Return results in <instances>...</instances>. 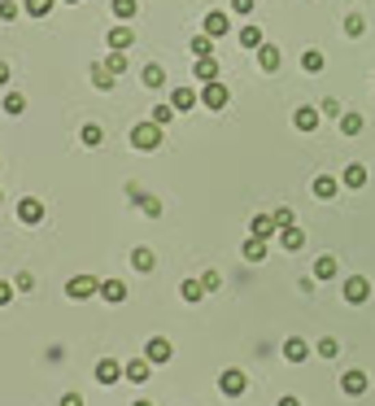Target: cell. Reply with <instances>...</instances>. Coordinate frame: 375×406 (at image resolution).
<instances>
[{
    "instance_id": "8d00e7d4",
    "label": "cell",
    "mask_w": 375,
    "mask_h": 406,
    "mask_svg": "<svg viewBox=\"0 0 375 406\" xmlns=\"http://www.w3.org/2000/svg\"><path fill=\"white\" fill-rule=\"evenodd\" d=\"M153 123L157 127H170L174 123V105H153Z\"/></svg>"
},
{
    "instance_id": "836d02e7",
    "label": "cell",
    "mask_w": 375,
    "mask_h": 406,
    "mask_svg": "<svg viewBox=\"0 0 375 406\" xmlns=\"http://www.w3.org/2000/svg\"><path fill=\"white\" fill-rule=\"evenodd\" d=\"M114 14H118L122 22H131L140 14V5H135V0H114Z\"/></svg>"
},
{
    "instance_id": "c3c4849f",
    "label": "cell",
    "mask_w": 375,
    "mask_h": 406,
    "mask_svg": "<svg viewBox=\"0 0 375 406\" xmlns=\"http://www.w3.org/2000/svg\"><path fill=\"white\" fill-rule=\"evenodd\" d=\"M14 302V289H9V284H0V306H9Z\"/></svg>"
},
{
    "instance_id": "f5cc1de1",
    "label": "cell",
    "mask_w": 375,
    "mask_h": 406,
    "mask_svg": "<svg viewBox=\"0 0 375 406\" xmlns=\"http://www.w3.org/2000/svg\"><path fill=\"white\" fill-rule=\"evenodd\" d=\"M131 406H153V402H131Z\"/></svg>"
},
{
    "instance_id": "7bdbcfd3",
    "label": "cell",
    "mask_w": 375,
    "mask_h": 406,
    "mask_svg": "<svg viewBox=\"0 0 375 406\" xmlns=\"http://www.w3.org/2000/svg\"><path fill=\"white\" fill-rule=\"evenodd\" d=\"M319 114H327V118H341L345 110H341V101H332V97H327V101L319 105Z\"/></svg>"
},
{
    "instance_id": "d590c367",
    "label": "cell",
    "mask_w": 375,
    "mask_h": 406,
    "mask_svg": "<svg viewBox=\"0 0 375 406\" xmlns=\"http://www.w3.org/2000/svg\"><path fill=\"white\" fill-rule=\"evenodd\" d=\"M22 9H27L31 18H44V14L53 9V0H22Z\"/></svg>"
},
{
    "instance_id": "74e56055",
    "label": "cell",
    "mask_w": 375,
    "mask_h": 406,
    "mask_svg": "<svg viewBox=\"0 0 375 406\" xmlns=\"http://www.w3.org/2000/svg\"><path fill=\"white\" fill-rule=\"evenodd\" d=\"M192 53H196V57H214V40H209V35H196V40H192Z\"/></svg>"
},
{
    "instance_id": "3957f363",
    "label": "cell",
    "mask_w": 375,
    "mask_h": 406,
    "mask_svg": "<svg viewBox=\"0 0 375 406\" xmlns=\"http://www.w3.org/2000/svg\"><path fill=\"white\" fill-rule=\"evenodd\" d=\"M101 293V280L96 276H75L66 284V297H75V302H88V297H96Z\"/></svg>"
},
{
    "instance_id": "7dc6e473",
    "label": "cell",
    "mask_w": 375,
    "mask_h": 406,
    "mask_svg": "<svg viewBox=\"0 0 375 406\" xmlns=\"http://www.w3.org/2000/svg\"><path fill=\"white\" fill-rule=\"evenodd\" d=\"M201 284H205V293H214L222 280H218V271H205V276H201Z\"/></svg>"
},
{
    "instance_id": "ee69618b",
    "label": "cell",
    "mask_w": 375,
    "mask_h": 406,
    "mask_svg": "<svg viewBox=\"0 0 375 406\" xmlns=\"http://www.w3.org/2000/svg\"><path fill=\"white\" fill-rule=\"evenodd\" d=\"M14 289H18V293H31V289H35V276H31V271H22V276L14 280Z\"/></svg>"
},
{
    "instance_id": "ffe728a7",
    "label": "cell",
    "mask_w": 375,
    "mask_h": 406,
    "mask_svg": "<svg viewBox=\"0 0 375 406\" xmlns=\"http://www.w3.org/2000/svg\"><path fill=\"white\" fill-rule=\"evenodd\" d=\"M192 75L201 79V83H214V79H218V62H214V57H196Z\"/></svg>"
},
{
    "instance_id": "7c38bea8",
    "label": "cell",
    "mask_w": 375,
    "mask_h": 406,
    "mask_svg": "<svg viewBox=\"0 0 375 406\" xmlns=\"http://www.w3.org/2000/svg\"><path fill=\"white\" fill-rule=\"evenodd\" d=\"M249 232L257 236V241H271V236L279 232V228H275V214H253V223H249Z\"/></svg>"
},
{
    "instance_id": "f546056e",
    "label": "cell",
    "mask_w": 375,
    "mask_h": 406,
    "mask_svg": "<svg viewBox=\"0 0 375 406\" xmlns=\"http://www.w3.org/2000/svg\"><path fill=\"white\" fill-rule=\"evenodd\" d=\"M262 31H257V27H240V49H262Z\"/></svg>"
},
{
    "instance_id": "d4e9b609",
    "label": "cell",
    "mask_w": 375,
    "mask_h": 406,
    "mask_svg": "<svg viewBox=\"0 0 375 406\" xmlns=\"http://www.w3.org/2000/svg\"><path fill=\"white\" fill-rule=\"evenodd\" d=\"M79 140H83L88 149H101V145H105V127H96V123H83V131H79Z\"/></svg>"
},
{
    "instance_id": "60d3db41",
    "label": "cell",
    "mask_w": 375,
    "mask_h": 406,
    "mask_svg": "<svg viewBox=\"0 0 375 406\" xmlns=\"http://www.w3.org/2000/svg\"><path fill=\"white\" fill-rule=\"evenodd\" d=\"M275 228H279V232H284V228H297V223H292V210H288V206H279V210H275Z\"/></svg>"
},
{
    "instance_id": "4fadbf2b",
    "label": "cell",
    "mask_w": 375,
    "mask_h": 406,
    "mask_svg": "<svg viewBox=\"0 0 375 406\" xmlns=\"http://www.w3.org/2000/svg\"><path fill=\"white\" fill-rule=\"evenodd\" d=\"M319 110H314V105H301V110L297 114H292V127H297V131H314V127H319Z\"/></svg>"
},
{
    "instance_id": "30bf717a",
    "label": "cell",
    "mask_w": 375,
    "mask_h": 406,
    "mask_svg": "<svg viewBox=\"0 0 375 406\" xmlns=\"http://www.w3.org/2000/svg\"><path fill=\"white\" fill-rule=\"evenodd\" d=\"M18 219L27 223V228H35V223H44V206H40L35 197H22V201H18Z\"/></svg>"
},
{
    "instance_id": "5bb4252c",
    "label": "cell",
    "mask_w": 375,
    "mask_h": 406,
    "mask_svg": "<svg viewBox=\"0 0 375 406\" xmlns=\"http://www.w3.org/2000/svg\"><path fill=\"white\" fill-rule=\"evenodd\" d=\"M127 197H131V201H140V210H144L148 219H157V214H161V201H157V197H144L135 184H127Z\"/></svg>"
},
{
    "instance_id": "8fae6325",
    "label": "cell",
    "mask_w": 375,
    "mask_h": 406,
    "mask_svg": "<svg viewBox=\"0 0 375 406\" xmlns=\"http://www.w3.org/2000/svg\"><path fill=\"white\" fill-rule=\"evenodd\" d=\"M227 31H231V18L222 14V9L205 14V35H209V40H218V35H227Z\"/></svg>"
},
{
    "instance_id": "52a82bcc",
    "label": "cell",
    "mask_w": 375,
    "mask_h": 406,
    "mask_svg": "<svg viewBox=\"0 0 375 406\" xmlns=\"http://www.w3.org/2000/svg\"><path fill=\"white\" fill-rule=\"evenodd\" d=\"M367 385H371V380H367V372H362V367H349V372L341 376V389L349 393V398H362V393H367Z\"/></svg>"
},
{
    "instance_id": "ac0fdd59",
    "label": "cell",
    "mask_w": 375,
    "mask_h": 406,
    "mask_svg": "<svg viewBox=\"0 0 375 406\" xmlns=\"http://www.w3.org/2000/svg\"><path fill=\"white\" fill-rule=\"evenodd\" d=\"M284 358H288V363H306V358H310V345L301 341V337H288V341H284Z\"/></svg>"
},
{
    "instance_id": "7402d4cb",
    "label": "cell",
    "mask_w": 375,
    "mask_h": 406,
    "mask_svg": "<svg viewBox=\"0 0 375 406\" xmlns=\"http://www.w3.org/2000/svg\"><path fill=\"white\" fill-rule=\"evenodd\" d=\"M196 101H201V92H192V88H174V92H170V105H174V110H192Z\"/></svg>"
},
{
    "instance_id": "4dcf8cb0",
    "label": "cell",
    "mask_w": 375,
    "mask_h": 406,
    "mask_svg": "<svg viewBox=\"0 0 375 406\" xmlns=\"http://www.w3.org/2000/svg\"><path fill=\"white\" fill-rule=\"evenodd\" d=\"M179 293H183V302H201V297H205V284H201V280H183Z\"/></svg>"
},
{
    "instance_id": "f6af8a7d",
    "label": "cell",
    "mask_w": 375,
    "mask_h": 406,
    "mask_svg": "<svg viewBox=\"0 0 375 406\" xmlns=\"http://www.w3.org/2000/svg\"><path fill=\"white\" fill-rule=\"evenodd\" d=\"M231 14H240V18H249V14H253V0H231Z\"/></svg>"
},
{
    "instance_id": "816d5d0a",
    "label": "cell",
    "mask_w": 375,
    "mask_h": 406,
    "mask_svg": "<svg viewBox=\"0 0 375 406\" xmlns=\"http://www.w3.org/2000/svg\"><path fill=\"white\" fill-rule=\"evenodd\" d=\"M275 406H301V402H297V398H279Z\"/></svg>"
},
{
    "instance_id": "9c48e42d",
    "label": "cell",
    "mask_w": 375,
    "mask_h": 406,
    "mask_svg": "<svg viewBox=\"0 0 375 406\" xmlns=\"http://www.w3.org/2000/svg\"><path fill=\"white\" fill-rule=\"evenodd\" d=\"M367 297H371V284L362 280V276H349V280H345V302H349V306H362Z\"/></svg>"
},
{
    "instance_id": "e0dca14e",
    "label": "cell",
    "mask_w": 375,
    "mask_h": 406,
    "mask_svg": "<svg viewBox=\"0 0 375 406\" xmlns=\"http://www.w3.org/2000/svg\"><path fill=\"white\" fill-rule=\"evenodd\" d=\"M101 297L109 306H118V302H127V284L122 280H101Z\"/></svg>"
},
{
    "instance_id": "4316f807",
    "label": "cell",
    "mask_w": 375,
    "mask_h": 406,
    "mask_svg": "<svg viewBox=\"0 0 375 406\" xmlns=\"http://www.w3.org/2000/svg\"><path fill=\"white\" fill-rule=\"evenodd\" d=\"M240 254L249 258V262H262V258H266V241H257V236H249V241L240 245Z\"/></svg>"
},
{
    "instance_id": "f35d334b",
    "label": "cell",
    "mask_w": 375,
    "mask_h": 406,
    "mask_svg": "<svg viewBox=\"0 0 375 406\" xmlns=\"http://www.w3.org/2000/svg\"><path fill=\"white\" fill-rule=\"evenodd\" d=\"M362 31H367V22H362V14H349V18H345V35H354V40H358Z\"/></svg>"
},
{
    "instance_id": "f907efd6",
    "label": "cell",
    "mask_w": 375,
    "mask_h": 406,
    "mask_svg": "<svg viewBox=\"0 0 375 406\" xmlns=\"http://www.w3.org/2000/svg\"><path fill=\"white\" fill-rule=\"evenodd\" d=\"M5 83H9V66L0 62V88H5Z\"/></svg>"
},
{
    "instance_id": "6da1fadb",
    "label": "cell",
    "mask_w": 375,
    "mask_h": 406,
    "mask_svg": "<svg viewBox=\"0 0 375 406\" xmlns=\"http://www.w3.org/2000/svg\"><path fill=\"white\" fill-rule=\"evenodd\" d=\"M161 145V127L148 118V123H135L131 127V149H140V153H153Z\"/></svg>"
},
{
    "instance_id": "b9f144b4",
    "label": "cell",
    "mask_w": 375,
    "mask_h": 406,
    "mask_svg": "<svg viewBox=\"0 0 375 406\" xmlns=\"http://www.w3.org/2000/svg\"><path fill=\"white\" fill-rule=\"evenodd\" d=\"M105 70H109V75H122V70H127V57H122V53H109V62H105Z\"/></svg>"
},
{
    "instance_id": "e575fe53",
    "label": "cell",
    "mask_w": 375,
    "mask_h": 406,
    "mask_svg": "<svg viewBox=\"0 0 375 406\" xmlns=\"http://www.w3.org/2000/svg\"><path fill=\"white\" fill-rule=\"evenodd\" d=\"M92 83H96L101 92H109V88H114V75H109L105 66H92Z\"/></svg>"
},
{
    "instance_id": "cb8c5ba5",
    "label": "cell",
    "mask_w": 375,
    "mask_h": 406,
    "mask_svg": "<svg viewBox=\"0 0 375 406\" xmlns=\"http://www.w3.org/2000/svg\"><path fill=\"white\" fill-rule=\"evenodd\" d=\"M279 245H284L288 254H297V249L306 245V232H301V228H284V232H279Z\"/></svg>"
},
{
    "instance_id": "5b68a950",
    "label": "cell",
    "mask_w": 375,
    "mask_h": 406,
    "mask_svg": "<svg viewBox=\"0 0 375 406\" xmlns=\"http://www.w3.org/2000/svg\"><path fill=\"white\" fill-rule=\"evenodd\" d=\"M92 376H96V385H118V380H122V363H118V358H101V363L92 367Z\"/></svg>"
},
{
    "instance_id": "db71d44e",
    "label": "cell",
    "mask_w": 375,
    "mask_h": 406,
    "mask_svg": "<svg viewBox=\"0 0 375 406\" xmlns=\"http://www.w3.org/2000/svg\"><path fill=\"white\" fill-rule=\"evenodd\" d=\"M62 5H79V0H62Z\"/></svg>"
},
{
    "instance_id": "bcb514c9",
    "label": "cell",
    "mask_w": 375,
    "mask_h": 406,
    "mask_svg": "<svg viewBox=\"0 0 375 406\" xmlns=\"http://www.w3.org/2000/svg\"><path fill=\"white\" fill-rule=\"evenodd\" d=\"M0 18H5V22L18 18V5H14V0H0Z\"/></svg>"
},
{
    "instance_id": "d6a6232c",
    "label": "cell",
    "mask_w": 375,
    "mask_h": 406,
    "mask_svg": "<svg viewBox=\"0 0 375 406\" xmlns=\"http://www.w3.org/2000/svg\"><path fill=\"white\" fill-rule=\"evenodd\" d=\"M341 131H345V136H358V131H362V114H354V110L341 114Z\"/></svg>"
},
{
    "instance_id": "2e32d148",
    "label": "cell",
    "mask_w": 375,
    "mask_h": 406,
    "mask_svg": "<svg viewBox=\"0 0 375 406\" xmlns=\"http://www.w3.org/2000/svg\"><path fill=\"white\" fill-rule=\"evenodd\" d=\"M131 44H135V31H131V27H114V31H109V49H114V53H127Z\"/></svg>"
},
{
    "instance_id": "603a6c76",
    "label": "cell",
    "mask_w": 375,
    "mask_h": 406,
    "mask_svg": "<svg viewBox=\"0 0 375 406\" xmlns=\"http://www.w3.org/2000/svg\"><path fill=\"white\" fill-rule=\"evenodd\" d=\"M345 188H367V166L362 162H354V166H345Z\"/></svg>"
},
{
    "instance_id": "1f68e13d",
    "label": "cell",
    "mask_w": 375,
    "mask_h": 406,
    "mask_svg": "<svg viewBox=\"0 0 375 406\" xmlns=\"http://www.w3.org/2000/svg\"><path fill=\"white\" fill-rule=\"evenodd\" d=\"M22 110H27V97H22V92H9V97H5V114L18 118Z\"/></svg>"
},
{
    "instance_id": "83f0119b",
    "label": "cell",
    "mask_w": 375,
    "mask_h": 406,
    "mask_svg": "<svg viewBox=\"0 0 375 406\" xmlns=\"http://www.w3.org/2000/svg\"><path fill=\"white\" fill-rule=\"evenodd\" d=\"M336 271H341V267H336V258H332V254H323L319 262H314V280H332Z\"/></svg>"
},
{
    "instance_id": "681fc988",
    "label": "cell",
    "mask_w": 375,
    "mask_h": 406,
    "mask_svg": "<svg viewBox=\"0 0 375 406\" xmlns=\"http://www.w3.org/2000/svg\"><path fill=\"white\" fill-rule=\"evenodd\" d=\"M62 406H83V398H79V393H66V398H62Z\"/></svg>"
},
{
    "instance_id": "ba28073f",
    "label": "cell",
    "mask_w": 375,
    "mask_h": 406,
    "mask_svg": "<svg viewBox=\"0 0 375 406\" xmlns=\"http://www.w3.org/2000/svg\"><path fill=\"white\" fill-rule=\"evenodd\" d=\"M148 376H153V363H148V358H131V363H122V380H131V385H144Z\"/></svg>"
},
{
    "instance_id": "7a4b0ae2",
    "label": "cell",
    "mask_w": 375,
    "mask_h": 406,
    "mask_svg": "<svg viewBox=\"0 0 375 406\" xmlns=\"http://www.w3.org/2000/svg\"><path fill=\"white\" fill-rule=\"evenodd\" d=\"M227 101H231V92H227V83H201V105L205 110H227Z\"/></svg>"
},
{
    "instance_id": "f1b7e54d",
    "label": "cell",
    "mask_w": 375,
    "mask_h": 406,
    "mask_svg": "<svg viewBox=\"0 0 375 406\" xmlns=\"http://www.w3.org/2000/svg\"><path fill=\"white\" fill-rule=\"evenodd\" d=\"M140 79H144V88H166V70H161V66H144V75H140Z\"/></svg>"
},
{
    "instance_id": "11a10c76",
    "label": "cell",
    "mask_w": 375,
    "mask_h": 406,
    "mask_svg": "<svg viewBox=\"0 0 375 406\" xmlns=\"http://www.w3.org/2000/svg\"><path fill=\"white\" fill-rule=\"evenodd\" d=\"M0 201H5V193H0Z\"/></svg>"
},
{
    "instance_id": "9f6ffc18",
    "label": "cell",
    "mask_w": 375,
    "mask_h": 406,
    "mask_svg": "<svg viewBox=\"0 0 375 406\" xmlns=\"http://www.w3.org/2000/svg\"><path fill=\"white\" fill-rule=\"evenodd\" d=\"M0 166H5V162H0Z\"/></svg>"
},
{
    "instance_id": "9a60e30c",
    "label": "cell",
    "mask_w": 375,
    "mask_h": 406,
    "mask_svg": "<svg viewBox=\"0 0 375 406\" xmlns=\"http://www.w3.org/2000/svg\"><path fill=\"white\" fill-rule=\"evenodd\" d=\"M279 62H284V57H279V49H275V44H262V49H257V66H262L266 75H275V70H279Z\"/></svg>"
},
{
    "instance_id": "484cf974",
    "label": "cell",
    "mask_w": 375,
    "mask_h": 406,
    "mask_svg": "<svg viewBox=\"0 0 375 406\" xmlns=\"http://www.w3.org/2000/svg\"><path fill=\"white\" fill-rule=\"evenodd\" d=\"M323 66H327V62H323L319 49H306V53H301V70H306V75H319Z\"/></svg>"
},
{
    "instance_id": "ab89813d",
    "label": "cell",
    "mask_w": 375,
    "mask_h": 406,
    "mask_svg": "<svg viewBox=\"0 0 375 406\" xmlns=\"http://www.w3.org/2000/svg\"><path fill=\"white\" fill-rule=\"evenodd\" d=\"M314 350H319V358H336V354H341V345H336L332 337H323L319 345H314Z\"/></svg>"
},
{
    "instance_id": "8992f818",
    "label": "cell",
    "mask_w": 375,
    "mask_h": 406,
    "mask_svg": "<svg viewBox=\"0 0 375 406\" xmlns=\"http://www.w3.org/2000/svg\"><path fill=\"white\" fill-rule=\"evenodd\" d=\"M144 358H148L153 367H161V363H170V358H174V345H170L166 337H153V341L144 345Z\"/></svg>"
},
{
    "instance_id": "44dd1931",
    "label": "cell",
    "mask_w": 375,
    "mask_h": 406,
    "mask_svg": "<svg viewBox=\"0 0 375 406\" xmlns=\"http://www.w3.org/2000/svg\"><path fill=\"white\" fill-rule=\"evenodd\" d=\"M131 267L140 271V276H148V271L157 267V258H153V249H131Z\"/></svg>"
},
{
    "instance_id": "277c9868",
    "label": "cell",
    "mask_w": 375,
    "mask_h": 406,
    "mask_svg": "<svg viewBox=\"0 0 375 406\" xmlns=\"http://www.w3.org/2000/svg\"><path fill=\"white\" fill-rule=\"evenodd\" d=\"M218 389H222V393H227V398H240V393H244V389H249V376H244V372H240V367H227V372H222V376H218Z\"/></svg>"
},
{
    "instance_id": "d6986e66",
    "label": "cell",
    "mask_w": 375,
    "mask_h": 406,
    "mask_svg": "<svg viewBox=\"0 0 375 406\" xmlns=\"http://www.w3.org/2000/svg\"><path fill=\"white\" fill-rule=\"evenodd\" d=\"M336 193H341V179H332V175H319V179H314V197H319V201H332Z\"/></svg>"
}]
</instances>
